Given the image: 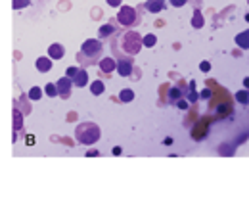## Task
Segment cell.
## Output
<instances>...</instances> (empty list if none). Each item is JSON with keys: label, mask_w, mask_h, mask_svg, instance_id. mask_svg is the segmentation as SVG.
I'll list each match as a JSON object with an SVG mask.
<instances>
[{"label": "cell", "mask_w": 249, "mask_h": 209, "mask_svg": "<svg viewBox=\"0 0 249 209\" xmlns=\"http://www.w3.org/2000/svg\"><path fill=\"white\" fill-rule=\"evenodd\" d=\"M199 69H201L203 73H207V71L211 69V63H209V61H201V65H199Z\"/></svg>", "instance_id": "26"}, {"label": "cell", "mask_w": 249, "mask_h": 209, "mask_svg": "<svg viewBox=\"0 0 249 209\" xmlns=\"http://www.w3.org/2000/svg\"><path fill=\"white\" fill-rule=\"evenodd\" d=\"M117 21H119L121 27L130 29L136 23H140V16H138V12L132 6H121L119 8V14H117Z\"/></svg>", "instance_id": "4"}, {"label": "cell", "mask_w": 249, "mask_h": 209, "mask_svg": "<svg viewBox=\"0 0 249 209\" xmlns=\"http://www.w3.org/2000/svg\"><path fill=\"white\" fill-rule=\"evenodd\" d=\"M182 96H184V92L175 87V89H171V92H169V102H175V104H177V102H178Z\"/></svg>", "instance_id": "21"}, {"label": "cell", "mask_w": 249, "mask_h": 209, "mask_svg": "<svg viewBox=\"0 0 249 209\" xmlns=\"http://www.w3.org/2000/svg\"><path fill=\"white\" fill-rule=\"evenodd\" d=\"M12 125H14V133H19L23 129V114L18 108L12 110Z\"/></svg>", "instance_id": "11"}, {"label": "cell", "mask_w": 249, "mask_h": 209, "mask_svg": "<svg viewBox=\"0 0 249 209\" xmlns=\"http://www.w3.org/2000/svg\"><path fill=\"white\" fill-rule=\"evenodd\" d=\"M14 108H18L23 115H27V114H31V106L29 104H25V98H21V100H16L14 102Z\"/></svg>", "instance_id": "15"}, {"label": "cell", "mask_w": 249, "mask_h": 209, "mask_svg": "<svg viewBox=\"0 0 249 209\" xmlns=\"http://www.w3.org/2000/svg\"><path fill=\"white\" fill-rule=\"evenodd\" d=\"M44 92H46V96H50V98H56V96H58V89H56V83H48V85L44 87Z\"/></svg>", "instance_id": "24"}, {"label": "cell", "mask_w": 249, "mask_h": 209, "mask_svg": "<svg viewBox=\"0 0 249 209\" xmlns=\"http://www.w3.org/2000/svg\"><path fill=\"white\" fill-rule=\"evenodd\" d=\"M42 94H44V90L40 89V87H33V89L27 92V98H29V100H40Z\"/></svg>", "instance_id": "20"}, {"label": "cell", "mask_w": 249, "mask_h": 209, "mask_svg": "<svg viewBox=\"0 0 249 209\" xmlns=\"http://www.w3.org/2000/svg\"><path fill=\"white\" fill-rule=\"evenodd\" d=\"M35 67H36L38 73H48L52 69V60L48 56H40V58H36V61H35Z\"/></svg>", "instance_id": "10"}, {"label": "cell", "mask_w": 249, "mask_h": 209, "mask_svg": "<svg viewBox=\"0 0 249 209\" xmlns=\"http://www.w3.org/2000/svg\"><path fill=\"white\" fill-rule=\"evenodd\" d=\"M236 100H238L242 106H248L249 104V92L248 90H238V92H236Z\"/></svg>", "instance_id": "22"}, {"label": "cell", "mask_w": 249, "mask_h": 209, "mask_svg": "<svg viewBox=\"0 0 249 209\" xmlns=\"http://www.w3.org/2000/svg\"><path fill=\"white\" fill-rule=\"evenodd\" d=\"M201 98H205V100H207V98H211V92H209V90H203V94H201Z\"/></svg>", "instance_id": "30"}, {"label": "cell", "mask_w": 249, "mask_h": 209, "mask_svg": "<svg viewBox=\"0 0 249 209\" xmlns=\"http://www.w3.org/2000/svg\"><path fill=\"white\" fill-rule=\"evenodd\" d=\"M244 85H246V87L249 89V77H248V79H244Z\"/></svg>", "instance_id": "33"}, {"label": "cell", "mask_w": 249, "mask_h": 209, "mask_svg": "<svg viewBox=\"0 0 249 209\" xmlns=\"http://www.w3.org/2000/svg\"><path fill=\"white\" fill-rule=\"evenodd\" d=\"M205 25V18L201 16L199 10H194V18H192V27L194 29H201Z\"/></svg>", "instance_id": "14"}, {"label": "cell", "mask_w": 249, "mask_h": 209, "mask_svg": "<svg viewBox=\"0 0 249 209\" xmlns=\"http://www.w3.org/2000/svg\"><path fill=\"white\" fill-rule=\"evenodd\" d=\"M115 71L121 75V77H130L134 73V65H132V60H119L117 61V67Z\"/></svg>", "instance_id": "7"}, {"label": "cell", "mask_w": 249, "mask_h": 209, "mask_svg": "<svg viewBox=\"0 0 249 209\" xmlns=\"http://www.w3.org/2000/svg\"><path fill=\"white\" fill-rule=\"evenodd\" d=\"M100 136H102V131H100V127L96 123H92V121L79 123L77 129H75V138L83 146H92V144H96L100 140Z\"/></svg>", "instance_id": "3"}, {"label": "cell", "mask_w": 249, "mask_h": 209, "mask_svg": "<svg viewBox=\"0 0 249 209\" xmlns=\"http://www.w3.org/2000/svg\"><path fill=\"white\" fill-rule=\"evenodd\" d=\"M87 155H89V157H92V155H100V152H96V150H90Z\"/></svg>", "instance_id": "31"}, {"label": "cell", "mask_w": 249, "mask_h": 209, "mask_svg": "<svg viewBox=\"0 0 249 209\" xmlns=\"http://www.w3.org/2000/svg\"><path fill=\"white\" fill-rule=\"evenodd\" d=\"M248 2H249V0H248Z\"/></svg>", "instance_id": "35"}, {"label": "cell", "mask_w": 249, "mask_h": 209, "mask_svg": "<svg viewBox=\"0 0 249 209\" xmlns=\"http://www.w3.org/2000/svg\"><path fill=\"white\" fill-rule=\"evenodd\" d=\"M98 65H100V71L102 73H106L107 77L115 71V67H117V61L113 60V58H109V56H106V58H102V60L98 61Z\"/></svg>", "instance_id": "8"}, {"label": "cell", "mask_w": 249, "mask_h": 209, "mask_svg": "<svg viewBox=\"0 0 249 209\" xmlns=\"http://www.w3.org/2000/svg\"><path fill=\"white\" fill-rule=\"evenodd\" d=\"M146 10L152 14H159L165 10V0H146Z\"/></svg>", "instance_id": "12"}, {"label": "cell", "mask_w": 249, "mask_h": 209, "mask_svg": "<svg viewBox=\"0 0 249 209\" xmlns=\"http://www.w3.org/2000/svg\"><path fill=\"white\" fill-rule=\"evenodd\" d=\"M142 44H144V48H154V46L157 44V37L154 35V33L142 37Z\"/></svg>", "instance_id": "16"}, {"label": "cell", "mask_w": 249, "mask_h": 209, "mask_svg": "<svg viewBox=\"0 0 249 209\" xmlns=\"http://www.w3.org/2000/svg\"><path fill=\"white\" fill-rule=\"evenodd\" d=\"M65 56V48H63L60 42H54L48 46V58L50 60H62Z\"/></svg>", "instance_id": "9"}, {"label": "cell", "mask_w": 249, "mask_h": 209, "mask_svg": "<svg viewBox=\"0 0 249 209\" xmlns=\"http://www.w3.org/2000/svg\"><path fill=\"white\" fill-rule=\"evenodd\" d=\"M65 77H69L71 83H73L77 89H83V87L89 85V73H87L85 67H75V65H73V67H67Z\"/></svg>", "instance_id": "5"}, {"label": "cell", "mask_w": 249, "mask_h": 209, "mask_svg": "<svg viewBox=\"0 0 249 209\" xmlns=\"http://www.w3.org/2000/svg\"><path fill=\"white\" fill-rule=\"evenodd\" d=\"M188 100H190V102H196V100H197V94H196V92H190V94H188Z\"/></svg>", "instance_id": "29"}, {"label": "cell", "mask_w": 249, "mask_h": 209, "mask_svg": "<svg viewBox=\"0 0 249 209\" xmlns=\"http://www.w3.org/2000/svg\"><path fill=\"white\" fill-rule=\"evenodd\" d=\"M56 89H58V96H62L63 100H67L71 96V89H73V83L69 77H60L56 81Z\"/></svg>", "instance_id": "6"}, {"label": "cell", "mask_w": 249, "mask_h": 209, "mask_svg": "<svg viewBox=\"0 0 249 209\" xmlns=\"http://www.w3.org/2000/svg\"><path fill=\"white\" fill-rule=\"evenodd\" d=\"M177 106H178L180 110H188V102H186V100H178V102H177Z\"/></svg>", "instance_id": "28"}, {"label": "cell", "mask_w": 249, "mask_h": 209, "mask_svg": "<svg viewBox=\"0 0 249 209\" xmlns=\"http://www.w3.org/2000/svg\"><path fill=\"white\" fill-rule=\"evenodd\" d=\"M119 100L123 102V104H128V102H132L134 100V92L130 89H123L119 92Z\"/></svg>", "instance_id": "19"}, {"label": "cell", "mask_w": 249, "mask_h": 209, "mask_svg": "<svg viewBox=\"0 0 249 209\" xmlns=\"http://www.w3.org/2000/svg\"><path fill=\"white\" fill-rule=\"evenodd\" d=\"M246 19H248V21H249V14H248V16H246Z\"/></svg>", "instance_id": "34"}, {"label": "cell", "mask_w": 249, "mask_h": 209, "mask_svg": "<svg viewBox=\"0 0 249 209\" xmlns=\"http://www.w3.org/2000/svg\"><path fill=\"white\" fill-rule=\"evenodd\" d=\"M27 6H31V0H12V8L14 10H23Z\"/></svg>", "instance_id": "23"}, {"label": "cell", "mask_w": 249, "mask_h": 209, "mask_svg": "<svg viewBox=\"0 0 249 209\" xmlns=\"http://www.w3.org/2000/svg\"><path fill=\"white\" fill-rule=\"evenodd\" d=\"M113 153L115 155H121V148H113Z\"/></svg>", "instance_id": "32"}, {"label": "cell", "mask_w": 249, "mask_h": 209, "mask_svg": "<svg viewBox=\"0 0 249 209\" xmlns=\"http://www.w3.org/2000/svg\"><path fill=\"white\" fill-rule=\"evenodd\" d=\"M115 33V27L111 25V23H106V25H102L100 31H98V35H100V38H106V37H111Z\"/></svg>", "instance_id": "17"}, {"label": "cell", "mask_w": 249, "mask_h": 209, "mask_svg": "<svg viewBox=\"0 0 249 209\" xmlns=\"http://www.w3.org/2000/svg\"><path fill=\"white\" fill-rule=\"evenodd\" d=\"M117 46H119V50L123 52L124 56H128V58L140 54V50L144 48V44H142V37H140L138 31H124L123 35L119 37Z\"/></svg>", "instance_id": "2"}, {"label": "cell", "mask_w": 249, "mask_h": 209, "mask_svg": "<svg viewBox=\"0 0 249 209\" xmlns=\"http://www.w3.org/2000/svg\"><path fill=\"white\" fill-rule=\"evenodd\" d=\"M236 44L244 50H249V31H242L236 35Z\"/></svg>", "instance_id": "13"}, {"label": "cell", "mask_w": 249, "mask_h": 209, "mask_svg": "<svg viewBox=\"0 0 249 209\" xmlns=\"http://www.w3.org/2000/svg\"><path fill=\"white\" fill-rule=\"evenodd\" d=\"M171 2V6H175V8H182V6H186L188 0H169Z\"/></svg>", "instance_id": "25"}, {"label": "cell", "mask_w": 249, "mask_h": 209, "mask_svg": "<svg viewBox=\"0 0 249 209\" xmlns=\"http://www.w3.org/2000/svg\"><path fill=\"white\" fill-rule=\"evenodd\" d=\"M104 90H106V85H104V81H92V85H90V92H92L94 96H100V94H104Z\"/></svg>", "instance_id": "18"}, {"label": "cell", "mask_w": 249, "mask_h": 209, "mask_svg": "<svg viewBox=\"0 0 249 209\" xmlns=\"http://www.w3.org/2000/svg\"><path fill=\"white\" fill-rule=\"evenodd\" d=\"M102 54H104V46L98 38H87L81 46V50L77 52V61L81 65H92L102 60Z\"/></svg>", "instance_id": "1"}, {"label": "cell", "mask_w": 249, "mask_h": 209, "mask_svg": "<svg viewBox=\"0 0 249 209\" xmlns=\"http://www.w3.org/2000/svg\"><path fill=\"white\" fill-rule=\"evenodd\" d=\"M121 2H123V0H107V6H111V8H121Z\"/></svg>", "instance_id": "27"}]
</instances>
